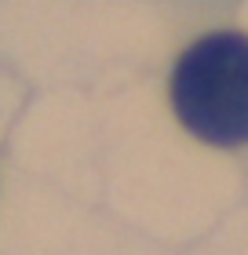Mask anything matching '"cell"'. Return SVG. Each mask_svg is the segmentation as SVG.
Returning a JSON list of instances; mask_svg holds the SVG:
<instances>
[{
    "label": "cell",
    "mask_w": 248,
    "mask_h": 255,
    "mask_svg": "<svg viewBox=\"0 0 248 255\" xmlns=\"http://www.w3.org/2000/svg\"><path fill=\"white\" fill-rule=\"evenodd\" d=\"M179 121L197 138L238 146L248 135V40L241 33H212L179 59L172 77Z\"/></svg>",
    "instance_id": "cell-1"
}]
</instances>
